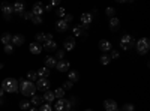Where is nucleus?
<instances>
[{"label": "nucleus", "mask_w": 150, "mask_h": 111, "mask_svg": "<svg viewBox=\"0 0 150 111\" xmlns=\"http://www.w3.org/2000/svg\"><path fill=\"white\" fill-rule=\"evenodd\" d=\"M18 86H21V93H23L24 96H33L35 92H36L35 83H32V81H29V80H21V83H20Z\"/></svg>", "instance_id": "nucleus-1"}, {"label": "nucleus", "mask_w": 150, "mask_h": 111, "mask_svg": "<svg viewBox=\"0 0 150 111\" xmlns=\"http://www.w3.org/2000/svg\"><path fill=\"white\" fill-rule=\"evenodd\" d=\"M18 87L20 86H18V81L15 78H6L2 83V89L5 92H8V93H15L18 90Z\"/></svg>", "instance_id": "nucleus-2"}, {"label": "nucleus", "mask_w": 150, "mask_h": 111, "mask_svg": "<svg viewBox=\"0 0 150 111\" xmlns=\"http://www.w3.org/2000/svg\"><path fill=\"white\" fill-rule=\"evenodd\" d=\"M150 48V42L147 38H141L140 41H137V51L138 54H146Z\"/></svg>", "instance_id": "nucleus-3"}, {"label": "nucleus", "mask_w": 150, "mask_h": 111, "mask_svg": "<svg viewBox=\"0 0 150 111\" xmlns=\"http://www.w3.org/2000/svg\"><path fill=\"white\" fill-rule=\"evenodd\" d=\"M54 110L56 111H71V102L65 98H62V99H57L56 105H54Z\"/></svg>", "instance_id": "nucleus-4"}, {"label": "nucleus", "mask_w": 150, "mask_h": 111, "mask_svg": "<svg viewBox=\"0 0 150 111\" xmlns=\"http://www.w3.org/2000/svg\"><path fill=\"white\" fill-rule=\"evenodd\" d=\"M132 44H134V39H132L131 35H125L122 38V41H120V47L123 48V50H129Z\"/></svg>", "instance_id": "nucleus-5"}, {"label": "nucleus", "mask_w": 150, "mask_h": 111, "mask_svg": "<svg viewBox=\"0 0 150 111\" xmlns=\"http://www.w3.org/2000/svg\"><path fill=\"white\" fill-rule=\"evenodd\" d=\"M50 87V81L47 78H38L36 81V89L38 90H41V92H47Z\"/></svg>", "instance_id": "nucleus-6"}, {"label": "nucleus", "mask_w": 150, "mask_h": 111, "mask_svg": "<svg viewBox=\"0 0 150 111\" xmlns=\"http://www.w3.org/2000/svg\"><path fill=\"white\" fill-rule=\"evenodd\" d=\"M80 20H81V26H80V27H81V29H87V27L92 24V20H93V18H92V15L89 14V12H86V14L81 15Z\"/></svg>", "instance_id": "nucleus-7"}, {"label": "nucleus", "mask_w": 150, "mask_h": 111, "mask_svg": "<svg viewBox=\"0 0 150 111\" xmlns=\"http://www.w3.org/2000/svg\"><path fill=\"white\" fill-rule=\"evenodd\" d=\"M56 68L59 72H68L69 71V62L68 60H60L56 63Z\"/></svg>", "instance_id": "nucleus-8"}, {"label": "nucleus", "mask_w": 150, "mask_h": 111, "mask_svg": "<svg viewBox=\"0 0 150 111\" xmlns=\"http://www.w3.org/2000/svg\"><path fill=\"white\" fill-rule=\"evenodd\" d=\"M29 50H30L32 54H41L42 53V45L38 44V42H32L30 47H29Z\"/></svg>", "instance_id": "nucleus-9"}, {"label": "nucleus", "mask_w": 150, "mask_h": 111, "mask_svg": "<svg viewBox=\"0 0 150 111\" xmlns=\"http://www.w3.org/2000/svg\"><path fill=\"white\" fill-rule=\"evenodd\" d=\"M111 42L110 41H107V39H102L101 42H99V50L101 51H104V53H107V51H111Z\"/></svg>", "instance_id": "nucleus-10"}, {"label": "nucleus", "mask_w": 150, "mask_h": 111, "mask_svg": "<svg viewBox=\"0 0 150 111\" xmlns=\"http://www.w3.org/2000/svg\"><path fill=\"white\" fill-rule=\"evenodd\" d=\"M104 107H105V111H116L117 110V104L112 99H107L104 102Z\"/></svg>", "instance_id": "nucleus-11"}, {"label": "nucleus", "mask_w": 150, "mask_h": 111, "mask_svg": "<svg viewBox=\"0 0 150 111\" xmlns=\"http://www.w3.org/2000/svg\"><path fill=\"white\" fill-rule=\"evenodd\" d=\"M63 48L66 51H72L74 48H75V39L74 38H68V39H65V42H63Z\"/></svg>", "instance_id": "nucleus-12"}, {"label": "nucleus", "mask_w": 150, "mask_h": 111, "mask_svg": "<svg viewBox=\"0 0 150 111\" xmlns=\"http://www.w3.org/2000/svg\"><path fill=\"white\" fill-rule=\"evenodd\" d=\"M32 14H33V15H38V17H41V15L44 14V6H42L41 3L33 5V8H32Z\"/></svg>", "instance_id": "nucleus-13"}, {"label": "nucleus", "mask_w": 150, "mask_h": 111, "mask_svg": "<svg viewBox=\"0 0 150 111\" xmlns=\"http://www.w3.org/2000/svg\"><path fill=\"white\" fill-rule=\"evenodd\" d=\"M44 62H45V68H48V69L50 68H56V63H57V60L53 56H47Z\"/></svg>", "instance_id": "nucleus-14"}, {"label": "nucleus", "mask_w": 150, "mask_h": 111, "mask_svg": "<svg viewBox=\"0 0 150 111\" xmlns=\"http://www.w3.org/2000/svg\"><path fill=\"white\" fill-rule=\"evenodd\" d=\"M54 99H56V96H54L53 92H50V90L44 92V95H42V101H45L47 104H50V102H53Z\"/></svg>", "instance_id": "nucleus-15"}, {"label": "nucleus", "mask_w": 150, "mask_h": 111, "mask_svg": "<svg viewBox=\"0 0 150 111\" xmlns=\"http://www.w3.org/2000/svg\"><path fill=\"white\" fill-rule=\"evenodd\" d=\"M12 45H23L24 44V36L23 35H12Z\"/></svg>", "instance_id": "nucleus-16"}, {"label": "nucleus", "mask_w": 150, "mask_h": 111, "mask_svg": "<svg viewBox=\"0 0 150 111\" xmlns=\"http://www.w3.org/2000/svg\"><path fill=\"white\" fill-rule=\"evenodd\" d=\"M119 27H120V21H119V18L112 17V18L110 20V29H111L112 32H117Z\"/></svg>", "instance_id": "nucleus-17"}, {"label": "nucleus", "mask_w": 150, "mask_h": 111, "mask_svg": "<svg viewBox=\"0 0 150 111\" xmlns=\"http://www.w3.org/2000/svg\"><path fill=\"white\" fill-rule=\"evenodd\" d=\"M0 9H2L3 15H11L12 12H14V9H12V5H9V3H2V5H0Z\"/></svg>", "instance_id": "nucleus-18"}, {"label": "nucleus", "mask_w": 150, "mask_h": 111, "mask_svg": "<svg viewBox=\"0 0 150 111\" xmlns=\"http://www.w3.org/2000/svg\"><path fill=\"white\" fill-rule=\"evenodd\" d=\"M68 27H69V24H66L63 20H57V23H56V29H57L59 32H66Z\"/></svg>", "instance_id": "nucleus-19"}, {"label": "nucleus", "mask_w": 150, "mask_h": 111, "mask_svg": "<svg viewBox=\"0 0 150 111\" xmlns=\"http://www.w3.org/2000/svg\"><path fill=\"white\" fill-rule=\"evenodd\" d=\"M42 48H45L47 51H54V50H57V44L54 41H47V42H44Z\"/></svg>", "instance_id": "nucleus-20"}, {"label": "nucleus", "mask_w": 150, "mask_h": 111, "mask_svg": "<svg viewBox=\"0 0 150 111\" xmlns=\"http://www.w3.org/2000/svg\"><path fill=\"white\" fill-rule=\"evenodd\" d=\"M42 96H38V95H33L32 96V99H30V104H32V107H39V105H42Z\"/></svg>", "instance_id": "nucleus-21"}, {"label": "nucleus", "mask_w": 150, "mask_h": 111, "mask_svg": "<svg viewBox=\"0 0 150 111\" xmlns=\"http://www.w3.org/2000/svg\"><path fill=\"white\" fill-rule=\"evenodd\" d=\"M12 9H14V12H17V14H20V15L24 14V5H23L21 2L14 3V5H12Z\"/></svg>", "instance_id": "nucleus-22"}, {"label": "nucleus", "mask_w": 150, "mask_h": 111, "mask_svg": "<svg viewBox=\"0 0 150 111\" xmlns=\"http://www.w3.org/2000/svg\"><path fill=\"white\" fill-rule=\"evenodd\" d=\"M36 74H38V78H47L50 75V69L44 66V68H41L39 71H38Z\"/></svg>", "instance_id": "nucleus-23"}, {"label": "nucleus", "mask_w": 150, "mask_h": 111, "mask_svg": "<svg viewBox=\"0 0 150 111\" xmlns=\"http://www.w3.org/2000/svg\"><path fill=\"white\" fill-rule=\"evenodd\" d=\"M0 39H2V44H3V45H9L11 41H12V35H11V33H3Z\"/></svg>", "instance_id": "nucleus-24"}, {"label": "nucleus", "mask_w": 150, "mask_h": 111, "mask_svg": "<svg viewBox=\"0 0 150 111\" xmlns=\"http://www.w3.org/2000/svg\"><path fill=\"white\" fill-rule=\"evenodd\" d=\"M77 80H78V72H77V71H71V72H68V81L74 83V81H77Z\"/></svg>", "instance_id": "nucleus-25"}, {"label": "nucleus", "mask_w": 150, "mask_h": 111, "mask_svg": "<svg viewBox=\"0 0 150 111\" xmlns=\"http://www.w3.org/2000/svg\"><path fill=\"white\" fill-rule=\"evenodd\" d=\"M53 93H54V96L57 98V99H62V98L65 96V90L62 89V87H57V89H56V90H54Z\"/></svg>", "instance_id": "nucleus-26"}, {"label": "nucleus", "mask_w": 150, "mask_h": 111, "mask_svg": "<svg viewBox=\"0 0 150 111\" xmlns=\"http://www.w3.org/2000/svg\"><path fill=\"white\" fill-rule=\"evenodd\" d=\"M27 80H29V81H32V83H35V81L38 80V74H36V72H33V71L27 72Z\"/></svg>", "instance_id": "nucleus-27"}, {"label": "nucleus", "mask_w": 150, "mask_h": 111, "mask_svg": "<svg viewBox=\"0 0 150 111\" xmlns=\"http://www.w3.org/2000/svg\"><path fill=\"white\" fill-rule=\"evenodd\" d=\"M30 107H32L30 101H21V102H20V108H21V110H29Z\"/></svg>", "instance_id": "nucleus-28"}, {"label": "nucleus", "mask_w": 150, "mask_h": 111, "mask_svg": "<svg viewBox=\"0 0 150 111\" xmlns=\"http://www.w3.org/2000/svg\"><path fill=\"white\" fill-rule=\"evenodd\" d=\"M38 111H53V107L51 105H50V104H44V105H41V108L39 110H38Z\"/></svg>", "instance_id": "nucleus-29"}, {"label": "nucleus", "mask_w": 150, "mask_h": 111, "mask_svg": "<svg viewBox=\"0 0 150 111\" xmlns=\"http://www.w3.org/2000/svg\"><path fill=\"white\" fill-rule=\"evenodd\" d=\"M36 42H38V44H39V42L44 44V42H45V33H38V35H36Z\"/></svg>", "instance_id": "nucleus-30"}, {"label": "nucleus", "mask_w": 150, "mask_h": 111, "mask_svg": "<svg viewBox=\"0 0 150 111\" xmlns=\"http://www.w3.org/2000/svg\"><path fill=\"white\" fill-rule=\"evenodd\" d=\"M72 33H74V36H81V35H83V29H81L80 26H77V27H74Z\"/></svg>", "instance_id": "nucleus-31"}, {"label": "nucleus", "mask_w": 150, "mask_h": 111, "mask_svg": "<svg viewBox=\"0 0 150 111\" xmlns=\"http://www.w3.org/2000/svg\"><path fill=\"white\" fill-rule=\"evenodd\" d=\"M111 62V59H110V56H107V54H104V56H101V63L102 65H108Z\"/></svg>", "instance_id": "nucleus-32"}, {"label": "nucleus", "mask_w": 150, "mask_h": 111, "mask_svg": "<svg viewBox=\"0 0 150 111\" xmlns=\"http://www.w3.org/2000/svg\"><path fill=\"white\" fill-rule=\"evenodd\" d=\"M32 21H33V24H42V17H38V15L32 14Z\"/></svg>", "instance_id": "nucleus-33"}, {"label": "nucleus", "mask_w": 150, "mask_h": 111, "mask_svg": "<svg viewBox=\"0 0 150 111\" xmlns=\"http://www.w3.org/2000/svg\"><path fill=\"white\" fill-rule=\"evenodd\" d=\"M56 14H57V17H60V18H63V17L66 15V11H65L63 8H59V9L56 11Z\"/></svg>", "instance_id": "nucleus-34"}, {"label": "nucleus", "mask_w": 150, "mask_h": 111, "mask_svg": "<svg viewBox=\"0 0 150 111\" xmlns=\"http://www.w3.org/2000/svg\"><path fill=\"white\" fill-rule=\"evenodd\" d=\"M12 51H14V45H12V44L5 45V53H6V54H11Z\"/></svg>", "instance_id": "nucleus-35"}, {"label": "nucleus", "mask_w": 150, "mask_h": 111, "mask_svg": "<svg viewBox=\"0 0 150 111\" xmlns=\"http://www.w3.org/2000/svg\"><path fill=\"white\" fill-rule=\"evenodd\" d=\"M63 57H65V51L60 50V51L56 53V57H54V59H56V60H57V59H59V60H63Z\"/></svg>", "instance_id": "nucleus-36"}, {"label": "nucleus", "mask_w": 150, "mask_h": 111, "mask_svg": "<svg viewBox=\"0 0 150 111\" xmlns=\"http://www.w3.org/2000/svg\"><path fill=\"white\" fill-rule=\"evenodd\" d=\"M114 12H116L114 8H107V9H105V14H107L108 17H112V15H114Z\"/></svg>", "instance_id": "nucleus-37"}, {"label": "nucleus", "mask_w": 150, "mask_h": 111, "mask_svg": "<svg viewBox=\"0 0 150 111\" xmlns=\"http://www.w3.org/2000/svg\"><path fill=\"white\" fill-rule=\"evenodd\" d=\"M72 86H74V84H72L71 81H66V83L63 84V87H62V89H63V90H69V89H72Z\"/></svg>", "instance_id": "nucleus-38"}, {"label": "nucleus", "mask_w": 150, "mask_h": 111, "mask_svg": "<svg viewBox=\"0 0 150 111\" xmlns=\"http://www.w3.org/2000/svg\"><path fill=\"white\" fill-rule=\"evenodd\" d=\"M72 20H74V17H72V15H68V14H66V15L63 17V21H65L66 24H69V23H72Z\"/></svg>", "instance_id": "nucleus-39"}, {"label": "nucleus", "mask_w": 150, "mask_h": 111, "mask_svg": "<svg viewBox=\"0 0 150 111\" xmlns=\"http://www.w3.org/2000/svg\"><path fill=\"white\" fill-rule=\"evenodd\" d=\"M123 111H134V105L132 104H126L123 107Z\"/></svg>", "instance_id": "nucleus-40"}, {"label": "nucleus", "mask_w": 150, "mask_h": 111, "mask_svg": "<svg viewBox=\"0 0 150 111\" xmlns=\"http://www.w3.org/2000/svg\"><path fill=\"white\" fill-rule=\"evenodd\" d=\"M23 18H24V20H32V12H26V11H24Z\"/></svg>", "instance_id": "nucleus-41"}, {"label": "nucleus", "mask_w": 150, "mask_h": 111, "mask_svg": "<svg viewBox=\"0 0 150 111\" xmlns=\"http://www.w3.org/2000/svg\"><path fill=\"white\" fill-rule=\"evenodd\" d=\"M119 57H120L119 51H116V50H114V51H111V57H110V59H119Z\"/></svg>", "instance_id": "nucleus-42"}, {"label": "nucleus", "mask_w": 150, "mask_h": 111, "mask_svg": "<svg viewBox=\"0 0 150 111\" xmlns=\"http://www.w3.org/2000/svg\"><path fill=\"white\" fill-rule=\"evenodd\" d=\"M59 0H53V2H51V6H59Z\"/></svg>", "instance_id": "nucleus-43"}, {"label": "nucleus", "mask_w": 150, "mask_h": 111, "mask_svg": "<svg viewBox=\"0 0 150 111\" xmlns=\"http://www.w3.org/2000/svg\"><path fill=\"white\" fill-rule=\"evenodd\" d=\"M3 95H5V90H3L2 87H0V98H3Z\"/></svg>", "instance_id": "nucleus-44"}, {"label": "nucleus", "mask_w": 150, "mask_h": 111, "mask_svg": "<svg viewBox=\"0 0 150 111\" xmlns=\"http://www.w3.org/2000/svg\"><path fill=\"white\" fill-rule=\"evenodd\" d=\"M45 9H47V11H51V9H53V6H51V5H47V6H45Z\"/></svg>", "instance_id": "nucleus-45"}, {"label": "nucleus", "mask_w": 150, "mask_h": 111, "mask_svg": "<svg viewBox=\"0 0 150 111\" xmlns=\"http://www.w3.org/2000/svg\"><path fill=\"white\" fill-rule=\"evenodd\" d=\"M11 18H12L11 15H5V20H6V21H11Z\"/></svg>", "instance_id": "nucleus-46"}, {"label": "nucleus", "mask_w": 150, "mask_h": 111, "mask_svg": "<svg viewBox=\"0 0 150 111\" xmlns=\"http://www.w3.org/2000/svg\"><path fill=\"white\" fill-rule=\"evenodd\" d=\"M29 111H38V108H36V107H30Z\"/></svg>", "instance_id": "nucleus-47"}, {"label": "nucleus", "mask_w": 150, "mask_h": 111, "mask_svg": "<svg viewBox=\"0 0 150 111\" xmlns=\"http://www.w3.org/2000/svg\"><path fill=\"white\" fill-rule=\"evenodd\" d=\"M86 111H92V110H86Z\"/></svg>", "instance_id": "nucleus-48"}, {"label": "nucleus", "mask_w": 150, "mask_h": 111, "mask_svg": "<svg viewBox=\"0 0 150 111\" xmlns=\"http://www.w3.org/2000/svg\"><path fill=\"white\" fill-rule=\"evenodd\" d=\"M116 111H120V110H116Z\"/></svg>", "instance_id": "nucleus-49"}]
</instances>
